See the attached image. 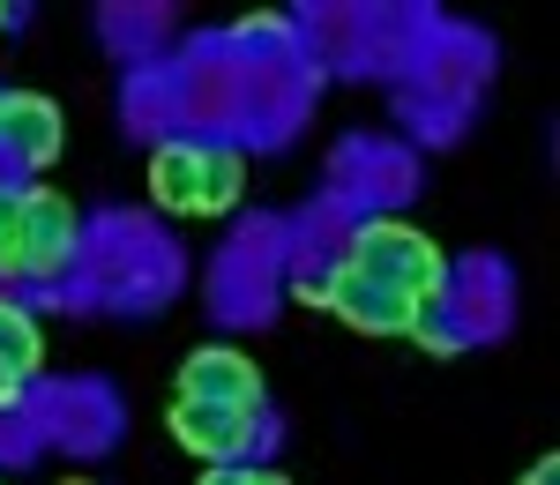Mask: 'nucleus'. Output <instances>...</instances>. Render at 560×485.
<instances>
[{"label":"nucleus","mask_w":560,"mask_h":485,"mask_svg":"<svg viewBox=\"0 0 560 485\" xmlns=\"http://www.w3.org/2000/svg\"><path fill=\"white\" fill-rule=\"evenodd\" d=\"M337 262L359 269L366 284L396 292V299H411V307H427V299H448V255L433 247L419 224H404V217L359 224V232L345 239V255H337Z\"/></svg>","instance_id":"f257e3e1"},{"label":"nucleus","mask_w":560,"mask_h":485,"mask_svg":"<svg viewBox=\"0 0 560 485\" xmlns=\"http://www.w3.org/2000/svg\"><path fill=\"white\" fill-rule=\"evenodd\" d=\"M306 307H329L337 321H351V329H366V336H411V321H419V307L411 299H396V292H382V284H366L359 269H329L322 284H300Z\"/></svg>","instance_id":"f03ea898"},{"label":"nucleus","mask_w":560,"mask_h":485,"mask_svg":"<svg viewBox=\"0 0 560 485\" xmlns=\"http://www.w3.org/2000/svg\"><path fill=\"white\" fill-rule=\"evenodd\" d=\"M179 397L187 403H224V411H247L261 418V366L247 352H232V344H202V352L179 366Z\"/></svg>","instance_id":"7ed1b4c3"},{"label":"nucleus","mask_w":560,"mask_h":485,"mask_svg":"<svg viewBox=\"0 0 560 485\" xmlns=\"http://www.w3.org/2000/svg\"><path fill=\"white\" fill-rule=\"evenodd\" d=\"M83 217L60 187H23V276H60L75 262Z\"/></svg>","instance_id":"20e7f679"},{"label":"nucleus","mask_w":560,"mask_h":485,"mask_svg":"<svg viewBox=\"0 0 560 485\" xmlns=\"http://www.w3.org/2000/svg\"><path fill=\"white\" fill-rule=\"evenodd\" d=\"M60 142H68V128H60V105L52 97H38V90H0V150L23 173H45L60 157Z\"/></svg>","instance_id":"39448f33"},{"label":"nucleus","mask_w":560,"mask_h":485,"mask_svg":"<svg viewBox=\"0 0 560 485\" xmlns=\"http://www.w3.org/2000/svg\"><path fill=\"white\" fill-rule=\"evenodd\" d=\"M173 434H179V448H195L202 463H232V456H247V441L261 434V418L224 411V403H187V397H173Z\"/></svg>","instance_id":"423d86ee"},{"label":"nucleus","mask_w":560,"mask_h":485,"mask_svg":"<svg viewBox=\"0 0 560 485\" xmlns=\"http://www.w3.org/2000/svg\"><path fill=\"white\" fill-rule=\"evenodd\" d=\"M150 194L179 210V217H202V150L187 142H158L150 150Z\"/></svg>","instance_id":"0eeeda50"},{"label":"nucleus","mask_w":560,"mask_h":485,"mask_svg":"<svg viewBox=\"0 0 560 485\" xmlns=\"http://www.w3.org/2000/svg\"><path fill=\"white\" fill-rule=\"evenodd\" d=\"M0 366H8L15 381H31V374L45 366V336H38V321H31L23 307H8V299H0Z\"/></svg>","instance_id":"6e6552de"},{"label":"nucleus","mask_w":560,"mask_h":485,"mask_svg":"<svg viewBox=\"0 0 560 485\" xmlns=\"http://www.w3.org/2000/svg\"><path fill=\"white\" fill-rule=\"evenodd\" d=\"M247 187V157L240 150H202V217H224Z\"/></svg>","instance_id":"1a4fd4ad"},{"label":"nucleus","mask_w":560,"mask_h":485,"mask_svg":"<svg viewBox=\"0 0 560 485\" xmlns=\"http://www.w3.org/2000/svg\"><path fill=\"white\" fill-rule=\"evenodd\" d=\"M0 276H23V187H0Z\"/></svg>","instance_id":"9d476101"},{"label":"nucleus","mask_w":560,"mask_h":485,"mask_svg":"<svg viewBox=\"0 0 560 485\" xmlns=\"http://www.w3.org/2000/svg\"><path fill=\"white\" fill-rule=\"evenodd\" d=\"M411 336H419L427 352H456V344H464V329L448 321V299H427V307H419V321H411Z\"/></svg>","instance_id":"9b49d317"},{"label":"nucleus","mask_w":560,"mask_h":485,"mask_svg":"<svg viewBox=\"0 0 560 485\" xmlns=\"http://www.w3.org/2000/svg\"><path fill=\"white\" fill-rule=\"evenodd\" d=\"M516 485H560V456H538V471H523Z\"/></svg>","instance_id":"f8f14e48"},{"label":"nucleus","mask_w":560,"mask_h":485,"mask_svg":"<svg viewBox=\"0 0 560 485\" xmlns=\"http://www.w3.org/2000/svg\"><path fill=\"white\" fill-rule=\"evenodd\" d=\"M202 485H255V471H224V463H217V471H210Z\"/></svg>","instance_id":"ddd939ff"},{"label":"nucleus","mask_w":560,"mask_h":485,"mask_svg":"<svg viewBox=\"0 0 560 485\" xmlns=\"http://www.w3.org/2000/svg\"><path fill=\"white\" fill-rule=\"evenodd\" d=\"M23 397V381H15V374H8V366H0V411H8V403Z\"/></svg>","instance_id":"4468645a"},{"label":"nucleus","mask_w":560,"mask_h":485,"mask_svg":"<svg viewBox=\"0 0 560 485\" xmlns=\"http://www.w3.org/2000/svg\"><path fill=\"white\" fill-rule=\"evenodd\" d=\"M255 485H292V478H277V471H255Z\"/></svg>","instance_id":"2eb2a0df"},{"label":"nucleus","mask_w":560,"mask_h":485,"mask_svg":"<svg viewBox=\"0 0 560 485\" xmlns=\"http://www.w3.org/2000/svg\"><path fill=\"white\" fill-rule=\"evenodd\" d=\"M60 485H83V478H60Z\"/></svg>","instance_id":"dca6fc26"},{"label":"nucleus","mask_w":560,"mask_h":485,"mask_svg":"<svg viewBox=\"0 0 560 485\" xmlns=\"http://www.w3.org/2000/svg\"><path fill=\"white\" fill-rule=\"evenodd\" d=\"M0 15H8V8H0Z\"/></svg>","instance_id":"f3484780"}]
</instances>
